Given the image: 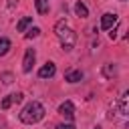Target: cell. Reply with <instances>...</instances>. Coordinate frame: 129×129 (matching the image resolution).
Instances as JSON below:
<instances>
[{"label": "cell", "instance_id": "obj_7", "mask_svg": "<svg viewBox=\"0 0 129 129\" xmlns=\"http://www.w3.org/2000/svg\"><path fill=\"white\" fill-rule=\"evenodd\" d=\"M127 99H129V93H123V95L119 97V115H123V117H127V115H129Z\"/></svg>", "mask_w": 129, "mask_h": 129}, {"label": "cell", "instance_id": "obj_17", "mask_svg": "<svg viewBox=\"0 0 129 129\" xmlns=\"http://www.w3.org/2000/svg\"><path fill=\"white\" fill-rule=\"evenodd\" d=\"M56 129H75V125H73V123H62V125H58Z\"/></svg>", "mask_w": 129, "mask_h": 129}, {"label": "cell", "instance_id": "obj_4", "mask_svg": "<svg viewBox=\"0 0 129 129\" xmlns=\"http://www.w3.org/2000/svg\"><path fill=\"white\" fill-rule=\"evenodd\" d=\"M58 113L64 117V119H69V121H73L75 119V105L71 103V101H64L60 107H58Z\"/></svg>", "mask_w": 129, "mask_h": 129}, {"label": "cell", "instance_id": "obj_14", "mask_svg": "<svg viewBox=\"0 0 129 129\" xmlns=\"http://www.w3.org/2000/svg\"><path fill=\"white\" fill-rule=\"evenodd\" d=\"M10 99H12V103H20V101L24 99V95H22V93H12Z\"/></svg>", "mask_w": 129, "mask_h": 129}, {"label": "cell", "instance_id": "obj_2", "mask_svg": "<svg viewBox=\"0 0 129 129\" xmlns=\"http://www.w3.org/2000/svg\"><path fill=\"white\" fill-rule=\"evenodd\" d=\"M54 32H56V36H58V40H60V44H62L64 50H71V48L77 44V34L67 26L64 20H60V22L54 26Z\"/></svg>", "mask_w": 129, "mask_h": 129}, {"label": "cell", "instance_id": "obj_5", "mask_svg": "<svg viewBox=\"0 0 129 129\" xmlns=\"http://www.w3.org/2000/svg\"><path fill=\"white\" fill-rule=\"evenodd\" d=\"M115 24H117V14L107 12V14L101 16V28H103V30H111Z\"/></svg>", "mask_w": 129, "mask_h": 129}, {"label": "cell", "instance_id": "obj_15", "mask_svg": "<svg viewBox=\"0 0 129 129\" xmlns=\"http://www.w3.org/2000/svg\"><path fill=\"white\" fill-rule=\"evenodd\" d=\"M10 105H12V99H10V95H8V97H4V99H2V103H0V107H2V109H8Z\"/></svg>", "mask_w": 129, "mask_h": 129}, {"label": "cell", "instance_id": "obj_18", "mask_svg": "<svg viewBox=\"0 0 129 129\" xmlns=\"http://www.w3.org/2000/svg\"><path fill=\"white\" fill-rule=\"evenodd\" d=\"M113 73H115V69H111V64H107V67H105V75H107V77H111Z\"/></svg>", "mask_w": 129, "mask_h": 129}, {"label": "cell", "instance_id": "obj_9", "mask_svg": "<svg viewBox=\"0 0 129 129\" xmlns=\"http://www.w3.org/2000/svg\"><path fill=\"white\" fill-rule=\"evenodd\" d=\"M75 14H77L79 18H87V16H89V10H87V6H85L83 2H77V4H75Z\"/></svg>", "mask_w": 129, "mask_h": 129}, {"label": "cell", "instance_id": "obj_12", "mask_svg": "<svg viewBox=\"0 0 129 129\" xmlns=\"http://www.w3.org/2000/svg\"><path fill=\"white\" fill-rule=\"evenodd\" d=\"M10 50V40L8 38H0V56H4Z\"/></svg>", "mask_w": 129, "mask_h": 129}, {"label": "cell", "instance_id": "obj_3", "mask_svg": "<svg viewBox=\"0 0 129 129\" xmlns=\"http://www.w3.org/2000/svg\"><path fill=\"white\" fill-rule=\"evenodd\" d=\"M34 58H36L34 48H28V50H26V54H24V60H22V71H24V73H30V71H32Z\"/></svg>", "mask_w": 129, "mask_h": 129}, {"label": "cell", "instance_id": "obj_16", "mask_svg": "<svg viewBox=\"0 0 129 129\" xmlns=\"http://www.w3.org/2000/svg\"><path fill=\"white\" fill-rule=\"evenodd\" d=\"M12 79H14V77H12L10 73H4V75H2V81H4L6 85H10V83H12Z\"/></svg>", "mask_w": 129, "mask_h": 129}, {"label": "cell", "instance_id": "obj_1", "mask_svg": "<svg viewBox=\"0 0 129 129\" xmlns=\"http://www.w3.org/2000/svg\"><path fill=\"white\" fill-rule=\"evenodd\" d=\"M44 117V107L38 101H30L22 111H20V121L26 125H34Z\"/></svg>", "mask_w": 129, "mask_h": 129}, {"label": "cell", "instance_id": "obj_10", "mask_svg": "<svg viewBox=\"0 0 129 129\" xmlns=\"http://www.w3.org/2000/svg\"><path fill=\"white\" fill-rule=\"evenodd\" d=\"M30 24H32V16H24V18H20V22L16 24V30H18V32H24Z\"/></svg>", "mask_w": 129, "mask_h": 129}, {"label": "cell", "instance_id": "obj_11", "mask_svg": "<svg viewBox=\"0 0 129 129\" xmlns=\"http://www.w3.org/2000/svg\"><path fill=\"white\" fill-rule=\"evenodd\" d=\"M34 6L38 10V14H46L48 12V0H34Z\"/></svg>", "mask_w": 129, "mask_h": 129}, {"label": "cell", "instance_id": "obj_6", "mask_svg": "<svg viewBox=\"0 0 129 129\" xmlns=\"http://www.w3.org/2000/svg\"><path fill=\"white\" fill-rule=\"evenodd\" d=\"M54 73H56L54 62H46V64L38 71V77H40V79H50V77H54Z\"/></svg>", "mask_w": 129, "mask_h": 129}, {"label": "cell", "instance_id": "obj_8", "mask_svg": "<svg viewBox=\"0 0 129 129\" xmlns=\"http://www.w3.org/2000/svg\"><path fill=\"white\" fill-rule=\"evenodd\" d=\"M64 81L67 83H79V81H83V73L81 71H71V73H67Z\"/></svg>", "mask_w": 129, "mask_h": 129}, {"label": "cell", "instance_id": "obj_19", "mask_svg": "<svg viewBox=\"0 0 129 129\" xmlns=\"http://www.w3.org/2000/svg\"><path fill=\"white\" fill-rule=\"evenodd\" d=\"M16 4H18V0H8V6H10V8H14Z\"/></svg>", "mask_w": 129, "mask_h": 129}, {"label": "cell", "instance_id": "obj_13", "mask_svg": "<svg viewBox=\"0 0 129 129\" xmlns=\"http://www.w3.org/2000/svg\"><path fill=\"white\" fill-rule=\"evenodd\" d=\"M38 34H40V28H36V26H34V28H30V30L26 32V38H36Z\"/></svg>", "mask_w": 129, "mask_h": 129}]
</instances>
